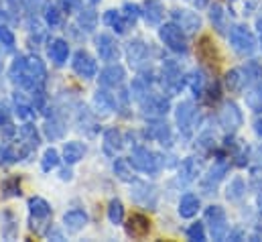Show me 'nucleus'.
I'll return each instance as SVG.
<instances>
[{
	"mask_svg": "<svg viewBox=\"0 0 262 242\" xmlns=\"http://www.w3.org/2000/svg\"><path fill=\"white\" fill-rule=\"evenodd\" d=\"M159 39H161V41L165 43V47L171 49L173 53H187V51H189L187 33H185L177 23L161 25V29H159Z\"/></svg>",
	"mask_w": 262,
	"mask_h": 242,
	"instance_id": "1",
	"label": "nucleus"
},
{
	"mask_svg": "<svg viewBox=\"0 0 262 242\" xmlns=\"http://www.w3.org/2000/svg\"><path fill=\"white\" fill-rule=\"evenodd\" d=\"M161 82H163V88L167 90V96H173V94H179L183 88H185V73L181 69V65L175 59H165L163 61V75H161Z\"/></svg>",
	"mask_w": 262,
	"mask_h": 242,
	"instance_id": "2",
	"label": "nucleus"
},
{
	"mask_svg": "<svg viewBox=\"0 0 262 242\" xmlns=\"http://www.w3.org/2000/svg\"><path fill=\"white\" fill-rule=\"evenodd\" d=\"M230 45H232V49H234L238 55H242V57L252 55V53L256 51V47H258V43H256L252 31H250L246 25H236V27H232V31H230Z\"/></svg>",
	"mask_w": 262,
	"mask_h": 242,
	"instance_id": "3",
	"label": "nucleus"
},
{
	"mask_svg": "<svg viewBox=\"0 0 262 242\" xmlns=\"http://www.w3.org/2000/svg\"><path fill=\"white\" fill-rule=\"evenodd\" d=\"M205 224L209 228V234L213 240H226L228 238V232H230V226H228V216H226V210L222 206H207L205 210Z\"/></svg>",
	"mask_w": 262,
	"mask_h": 242,
	"instance_id": "4",
	"label": "nucleus"
},
{
	"mask_svg": "<svg viewBox=\"0 0 262 242\" xmlns=\"http://www.w3.org/2000/svg\"><path fill=\"white\" fill-rule=\"evenodd\" d=\"M130 163L136 171H142V173H148V175H155V173L163 167L161 155L148 151L146 147H136V149L132 151Z\"/></svg>",
	"mask_w": 262,
	"mask_h": 242,
	"instance_id": "5",
	"label": "nucleus"
},
{
	"mask_svg": "<svg viewBox=\"0 0 262 242\" xmlns=\"http://www.w3.org/2000/svg\"><path fill=\"white\" fill-rule=\"evenodd\" d=\"M230 171V157H226L224 153H217V159L213 161V167L207 171V175H203L201 179V189L203 193H215L220 182L226 177V173Z\"/></svg>",
	"mask_w": 262,
	"mask_h": 242,
	"instance_id": "6",
	"label": "nucleus"
},
{
	"mask_svg": "<svg viewBox=\"0 0 262 242\" xmlns=\"http://www.w3.org/2000/svg\"><path fill=\"white\" fill-rule=\"evenodd\" d=\"M175 122H177V128L181 132V136L191 138L193 124H195V106H193L191 100H183L181 104H177V108H175Z\"/></svg>",
	"mask_w": 262,
	"mask_h": 242,
	"instance_id": "7",
	"label": "nucleus"
},
{
	"mask_svg": "<svg viewBox=\"0 0 262 242\" xmlns=\"http://www.w3.org/2000/svg\"><path fill=\"white\" fill-rule=\"evenodd\" d=\"M217 122H220V126H222L228 134H234V132L242 126V122H244L242 110L238 108L236 102H226V104L222 106L220 114H217Z\"/></svg>",
	"mask_w": 262,
	"mask_h": 242,
	"instance_id": "8",
	"label": "nucleus"
},
{
	"mask_svg": "<svg viewBox=\"0 0 262 242\" xmlns=\"http://www.w3.org/2000/svg\"><path fill=\"white\" fill-rule=\"evenodd\" d=\"M45 79H47V67L41 57L37 55H29L27 57V86L25 90H35L39 86H45Z\"/></svg>",
	"mask_w": 262,
	"mask_h": 242,
	"instance_id": "9",
	"label": "nucleus"
},
{
	"mask_svg": "<svg viewBox=\"0 0 262 242\" xmlns=\"http://www.w3.org/2000/svg\"><path fill=\"white\" fill-rule=\"evenodd\" d=\"M71 67L73 71L83 77V79H94L98 75V63L96 59L85 51V49H79L73 53V59H71Z\"/></svg>",
	"mask_w": 262,
	"mask_h": 242,
	"instance_id": "10",
	"label": "nucleus"
},
{
	"mask_svg": "<svg viewBox=\"0 0 262 242\" xmlns=\"http://www.w3.org/2000/svg\"><path fill=\"white\" fill-rule=\"evenodd\" d=\"M140 108L144 112V116H152V118H161L171 110V102L169 98L161 96V94H148L144 100H140Z\"/></svg>",
	"mask_w": 262,
	"mask_h": 242,
	"instance_id": "11",
	"label": "nucleus"
},
{
	"mask_svg": "<svg viewBox=\"0 0 262 242\" xmlns=\"http://www.w3.org/2000/svg\"><path fill=\"white\" fill-rule=\"evenodd\" d=\"M126 57L134 69L142 71L148 65V45L142 39H132L130 43L126 45Z\"/></svg>",
	"mask_w": 262,
	"mask_h": 242,
	"instance_id": "12",
	"label": "nucleus"
},
{
	"mask_svg": "<svg viewBox=\"0 0 262 242\" xmlns=\"http://www.w3.org/2000/svg\"><path fill=\"white\" fill-rule=\"evenodd\" d=\"M96 49H98V55L102 61L114 63V61L120 59V47H118L116 39L108 33H100L96 37Z\"/></svg>",
	"mask_w": 262,
	"mask_h": 242,
	"instance_id": "13",
	"label": "nucleus"
},
{
	"mask_svg": "<svg viewBox=\"0 0 262 242\" xmlns=\"http://www.w3.org/2000/svg\"><path fill=\"white\" fill-rule=\"evenodd\" d=\"M171 18L173 23H177L187 35H193L201 29V16L193 12V10H187V8H175L171 10Z\"/></svg>",
	"mask_w": 262,
	"mask_h": 242,
	"instance_id": "14",
	"label": "nucleus"
},
{
	"mask_svg": "<svg viewBox=\"0 0 262 242\" xmlns=\"http://www.w3.org/2000/svg\"><path fill=\"white\" fill-rule=\"evenodd\" d=\"M98 79H100V86L102 88H120L124 84V79H126V71H124L122 65L110 63L108 67H104L100 71V77Z\"/></svg>",
	"mask_w": 262,
	"mask_h": 242,
	"instance_id": "15",
	"label": "nucleus"
},
{
	"mask_svg": "<svg viewBox=\"0 0 262 242\" xmlns=\"http://www.w3.org/2000/svg\"><path fill=\"white\" fill-rule=\"evenodd\" d=\"M18 134H20V140H23V145H20L23 157H27L29 153H33V151L39 149V145H41V134H39V130H37L35 124H29V122L23 124V126L18 128Z\"/></svg>",
	"mask_w": 262,
	"mask_h": 242,
	"instance_id": "16",
	"label": "nucleus"
},
{
	"mask_svg": "<svg viewBox=\"0 0 262 242\" xmlns=\"http://www.w3.org/2000/svg\"><path fill=\"white\" fill-rule=\"evenodd\" d=\"M130 195L134 201L144 204V206H148L150 210H155V206H157V189H155L152 185H148V183L134 179V182H132Z\"/></svg>",
	"mask_w": 262,
	"mask_h": 242,
	"instance_id": "17",
	"label": "nucleus"
},
{
	"mask_svg": "<svg viewBox=\"0 0 262 242\" xmlns=\"http://www.w3.org/2000/svg\"><path fill=\"white\" fill-rule=\"evenodd\" d=\"M146 136L157 140L159 145L163 147H171L173 145V132H171V126L165 120H152L148 122L146 126Z\"/></svg>",
	"mask_w": 262,
	"mask_h": 242,
	"instance_id": "18",
	"label": "nucleus"
},
{
	"mask_svg": "<svg viewBox=\"0 0 262 242\" xmlns=\"http://www.w3.org/2000/svg\"><path fill=\"white\" fill-rule=\"evenodd\" d=\"M197 175H201V159L199 157H187V159H183L181 165H179L177 183L189 185V183L195 182Z\"/></svg>",
	"mask_w": 262,
	"mask_h": 242,
	"instance_id": "19",
	"label": "nucleus"
},
{
	"mask_svg": "<svg viewBox=\"0 0 262 242\" xmlns=\"http://www.w3.org/2000/svg\"><path fill=\"white\" fill-rule=\"evenodd\" d=\"M124 228H126V234L130 238H144L150 232V220L144 214H138L136 212V214H132L130 218L126 220Z\"/></svg>",
	"mask_w": 262,
	"mask_h": 242,
	"instance_id": "20",
	"label": "nucleus"
},
{
	"mask_svg": "<svg viewBox=\"0 0 262 242\" xmlns=\"http://www.w3.org/2000/svg\"><path fill=\"white\" fill-rule=\"evenodd\" d=\"M92 104H94V110H96L98 114H102V116L112 114V112L116 110V98H114L106 88H102V90H98V92L94 94Z\"/></svg>",
	"mask_w": 262,
	"mask_h": 242,
	"instance_id": "21",
	"label": "nucleus"
},
{
	"mask_svg": "<svg viewBox=\"0 0 262 242\" xmlns=\"http://www.w3.org/2000/svg\"><path fill=\"white\" fill-rule=\"evenodd\" d=\"M102 147H104V153H106V155L116 157V155L122 151V147H124V134H122L118 128H108V130L104 132V143H102Z\"/></svg>",
	"mask_w": 262,
	"mask_h": 242,
	"instance_id": "22",
	"label": "nucleus"
},
{
	"mask_svg": "<svg viewBox=\"0 0 262 242\" xmlns=\"http://www.w3.org/2000/svg\"><path fill=\"white\" fill-rule=\"evenodd\" d=\"M88 224V214L81 210V208H75V210H69L63 214V226L69 234H77L79 230H83Z\"/></svg>",
	"mask_w": 262,
	"mask_h": 242,
	"instance_id": "23",
	"label": "nucleus"
},
{
	"mask_svg": "<svg viewBox=\"0 0 262 242\" xmlns=\"http://www.w3.org/2000/svg\"><path fill=\"white\" fill-rule=\"evenodd\" d=\"M140 10H142V16H144L146 25H150V27H159L163 16H165V6L159 0H146L140 6Z\"/></svg>",
	"mask_w": 262,
	"mask_h": 242,
	"instance_id": "24",
	"label": "nucleus"
},
{
	"mask_svg": "<svg viewBox=\"0 0 262 242\" xmlns=\"http://www.w3.org/2000/svg\"><path fill=\"white\" fill-rule=\"evenodd\" d=\"M224 84H226V88H228L232 94H240V92H244V88H246V84H248V77H246V73H244L242 67H236V69H230V71L226 73Z\"/></svg>",
	"mask_w": 262,
	"mask_h": 242,
	"instance_id": "25",
	"label": "nucleus"
},
{
	"mask_svg": "<svg viewBox=\"0 0 262 242\" xmlns=\"http://www.w3.org/2000/svg\"><path fill=\"white\" fill-rule=\"evenodd\" d=\"M197 57L203 63H209V65L217 63L220 55H217V49H215L211 37H201L199 39V43H197Z\"/></svg>",
	"mask_w": 262,
	"mask_h": 242,
	"instance_id": "26",
	"label": "nucleus"
},
{
	"mask_svg": "<svg viewBox=\"0 0 262 242\" xmlns=\"http://www.w3.org/2000/svg\"><path fill=\"white\" fill-rule=\"evenodd\" d=\"M8 77L14 84H18L20 88L27 86V55L14 57V61L10 63V69H8Z\"/></svg>",
	"mask_w": 262,
	"mask_h": 242,
	"instance_id": "27",
	"label": "nucleus"
},
{
	"mask_svg": "<svg viewBox=\"0 0 262 242\" xmlns=\"http://www.w3.org/2000/svg\"><path fill=\"white\" fill-rule=\"evenodd\" d=\"M85 155V145L79 143V140H69L63 145V161L67 165H75L83 159Z\"/></svg>",
	"mask_w": 262,
	"mask_h": 242,
	"instance_id": "28",
	"label": "nucleus"
},
{
	"mask_svg": "<svg viewBox=\"0 0 262 242\" xmlns=\"http://www.w3.org/2000/svg\"><path fill=\"white\" fill-rule=\"evenodd\" d=\"M29 212L33 218H39V220H49L51 218V204L39 195H33L29 199Z\"/></svg>",
	"mask_w": 262,
	"mask_h": 242,
	"instance_id": "29",
	"label": "nucleus"
},
{
	"mask_svg": "<svg viewBox=\"0 0 262 242\" xmlns=\"http://www.w3.org/2000/svg\"><path fill=\"white\" fill-rule=\"evenodd\" d=\"M0 230H2V236L6 240H14L16 238V232H18V220L16 216L10 212V210H4L2 216H0Z\"/></svg>",
	"mask_w": 262,
	"mask_h": 242,
	"instance_id": "30",
	"label": "nucleus"
},
{
	"mask_svg": "<svg viewBox=\"0 0 262 242\" xmlns=\"http://www.w3.org/2000/svg\"><path fill=\"white\" fill-rule=\"evenodd\" d=\"M49 57L55 65H63L69 57V45H67L66 39H53L51 45H49Z\"/></svg>",
	"mask_w": 262,
	"mask_h": 242,
	"instance_id": "31",
	"label": "nucleus"
},
{
	"mask_svg": "<svg viewBox=\"0 0 262 242\" xmlns=\"http://www.w3.org/2000/svg\"><path fill=\"white\" fill-rule=\"evenodd\" d=\"M199 197H197L195 193H185L183 197H181V201H179V216L181 218H185V220H189V218H193L197 212H199Z\"/></svg>",
	"mask_w": 262,
	"mask_h": 242,
	"instance_id": "32",
	"label": "nucleus"
},
{
	"mask_svg": "<svg viewBox=\"0 0 262 242\" xmlns=\"http://www.w3.org/2000/svg\"><path fill=\"white\" fill-rule=\"evenodd\" d=\"M43 132H45V136L49 140H59L66 134V122L61 120L59 116H51V118H47V122H45Z\"/></svg>",
	"mask_w": 262,
	"mask_h": 242,
	"instance_id": "33",
	"label": "nucleus"
},
{
	"mask_svg": "<svg viewBox=\"0 0 262 242\" xmlns=\"http://www.w3.org/2000/svg\"><path fill=\"white\" fill-rule=\"evenodd\" d=\"M0 132L6 138L14 136V132H16V126H14L12 112H10V106L8 104H0Z\"/></svg>",
	"mask_w": 262,
	"mask_h": 242,
	"instance_id": "34",
	"label": "nucleus"
},
{
	"mask_svg": "<svg viewBox=\"0 0 262 242\" xmlns=\"http://www.w3.org/2000/svg\"><path fill=\"white\" fill-rule=\"evenodd\" d=\"M104 23H106L110 29H114L118 35L126 33V27H128V23L124 21V16H122L120 10H106V12H104Z\"/></svg>",
	"mask_w": 262,
	"mask_h": 242,
	"instance_id": "35",
	"label": "nucleus"
},
{
	"mask_svg": "<svg viewBox=\"0 0 262 242\" xmlns=\"http://www.w3.org/2000/svg\"><path fill=\"white\" fill-rule=\"evenodd\" d=\"M209 21H211V25H213V29L217 33H222V35L226 33V10H224L222 4L213 2L209 6Z\"/></svg>",
	"mask_w": 262,
	"mask_h": 242,
	"instance_id": "36",
	"label": "nucleus"
},
{
	"mask_svg": "<svg viewBox=\"0 0 262 242\" xmlns=\"http://www.w3.org/2000/svg\"><path fill=\"white\" fill-rule=\"evenodd\" d=\"M112 169H114V175H116L120 182H124V183L134 182L130 159H116V161H114V165H112Z\"/></svg>",
	"mask_w": 262,
	"mask_h": 242,
	"instance_id": "37",
	"label": "nucleus"
},
{
	"mask_svg": "<svg viewBox=\"0 0 262 242\" xmlns=\"http://www.w3.org/2000/svg\"><path fill=\"white\" fill-rule=\"evenodd\" d=\"M20 191V179L18 177H6L4 182L0 183V197L8 199V197H18Z\"/></svg>",
	"mask_w": 262,
	"mask_h": 242,
	"instance_id": "38",
	"label": "nucleus"
},
{
	"mask_svg": "<svg viewBox=\"0 0 262 242\" xmlns=\"http://www.w3.org/2000/svg\"><path fill=\"white\" fill-rule=\"evenodd\" d=\"M244 195H246V183H244L242 177H234L230 182V185L226 187V197L230 201H240Z\"/></svg>",
	"mask_w": 262,
	"mask_h": 242,
	"instance_id": "39",
	"label": "nucleus"
},
{
	"mask_svg": "<svg viewBox=\"0 0 262 242\" xmlns=\"http://www.w3.org/2000/svg\"><path fill=\"white\" fill-rule=\"evenodd\" d=\"M246 104L250 110L262 112V82H256L248 92H246Z\"/></svg>",
	"mask_w": 262,
	"mask_h": 242,
	"instance_id": "40",
	"label": "nucleus"
},
{
	"mask_svg": "<svg viewBox=\"0 0 262 242\" xmlns=\"http://www.w3.org/2000/svg\"><path fill=\"white\" fill-rule=\"evenodd\" d=\"M33 112H35V108H33V104H29L23 96H18V92L14 94V114L20 118V120H27V118H31L33 116Z\"/></svg>",
	"mask_w": 262,
	"mask_h": 242,
	"instance_id": "41",
	"label": "nucleus"
},
{
	"mask_svg": "<svg viewBox=\"0 0 262 242\" xmlns=\"http://www.w3.org/2000/svg\"><path fill=\"white\" fill-rule=\"evenodd\" d=\"M59 153L51 147V149H47L45 153H43V157H41V169L45 171V173H49V171H53V169H57L59 167Z\"/></svg>",
	"mask_w": 262,
	"mask_h": 242,
	"instance_id": "42",
	"label": "nucleus"
},
{
	"mask_svg": "<svg viewBox=\"0 0 262 242\" xmlns=\"http://www.w3.org/2000/svg\"><path fill=\"white\" fill-rule=\"evenodd\" d=\"M108 220H110L114 226H118V224L124 222V204H122L120 199H112V201L108 204Z\"/></svg>",
	"mask_w": 262,
	"mask_h": 242,
	"instance_id": "43",
	"label": "nucleus"
},
{
	"mask_svg": "<svg viewBox=\"0 0 262 242\" xmlns=\"http://www.w3.org/2000/svg\"><path fill=\"white\" fill-rule=\"evenodd\" d=\"M150 82H146L144 77H134L132 79V86H130V92H132V98L134 100H144L148 94H150V88H148Z\"/></svg>",
	"mask_w": 262,
	"mask_h": 242,
	"instance_id": "44",
	"label": "nucleus"
},
{
	"mask_svg": "<svg viewBox=\"0 0 262 242\" xmlns=\"http://www.w3.org/2000/svg\"><path fill=\"white\" fill-rule=\"evenodd\" d=\"M45 21H47V25H49L51 29H57V27L61 25V21H63L61 10H59L53 2H47V4H45Z\"/></svg>",
	"mask_w": 262,
	"mask_h": 242,
	"instance_id": "45",
	"label": "nucleus"
},
{
	"mask_svg": "<svg viewBox=\"0 0 262 242\" xmlns=\"http://www.w3.org/2000/svg\"><path fill=\"white\" fill-rule=\"evenodd\" d=\"M77 21H79V27H83V31H94V29H96L98 14H96L94 8H81Z\"/></svg>",
	"mask_w": 262,
	"mask_h": 242,
	"instance_id": "46",
	"label": "nucleus"
},
{
	"mask_svg": "<svg viewBox=\"0 0 262 242\" xmlns=\"http://www.w3.org/2000/svg\"><path fill=\"white\" fill-rule=\"evenodd\" d=\"M20 159H23L20 149H14L12 145H6L4 149H0V165H12Z\"/></svg>",
	"mask_w": 262,
	"mask_h": 242,
	"instance_id": "47",
	"label": "nucleus"
},
{
	"mask_svg": "<svg viewBox=\"0 0 262 242\" xmlns=\"http://www.w3.org/2000/svg\"><path fill=\"white\" fill-rule=\"evenodd\" d=\"M205 75H203V71H193L189 77H187V84H189V88H191V92L195 94V96H203L205 94Z\"/></svg>",
	"mask_w": 262,
	"mask_h": 242,
	"instance_id": "48",
	"label": "nucleus"
},
{
	"mask_svg": "<svg viewBox=\"0 0 262 242\" xmlns=\"http://www.w3.org/2000/svg\"><path fill=\"white\" fill-rule=\"evenodd\" d=\"M248 82H262V63L256 59H250L246 61V65L242 67Z\"/></svg>",
	"mask_w": 262,
	"mask_h": 242,
	"instance_id": "49",
	"label": "nucleus"
},
{
	"mask_svg": "<svg viewBox=\"0 0 262 242\" xmlns=\"http://www.w3.org/2000/svg\"><path fill=\"white\" fill-rule=\"evenodd\" d=\"M120 12H122V16H124V21H126L128 25H134V23L142 16L140 6H138V4H134V2H126V4L120 8Z\"/></svg>",
	"mask_w": 262,
	"mask_h": 242,
	"instance_id": "50",
	"label": "nucleus"
},
{
	"mask_svg": "<svg viewBox=\"0 0 262 242\" xmlns=\"http://www.w3.org/2000/svg\"><path fill=\"white\" fill-rule=\"evenodd\" d=\"M195 147L201 153H213V151H215V138H213V134H211V132H203V134L197 138Z\"/></svg>",
	"mask_w": 262,
	"mask_h": 242,
	"instance_id": "51",
	"label": "nucleus"
},
{
	"mask_svg": "<svg viewBox=\"0 0 262 242\" xmlns=\"http://www.w3.org/2000/svg\"><path fill=\"white\" fill-rule=\"evenodd\" d=\"M187 238L193 242H205V238H207V234H205V224L193 222V224L187 228Z\"/></svg>",
	"mask_w": 262,
	"mask_h": 242,
	"instance_id": "52",
	"label": "nucleus"
},
{
	"mask_svg": "<svg viewBox=\"0 0 262 242\" xmlns=\"http://www.w3.org/2000/svg\"><path fill=\"white\" fill-rule=\"evenodd\" d=\"M0 45H2L4 49H8V51H12V49H14V45H16L14 33H12L6 25H0Z\"/></svg>",
	"mask_w": 262,
	"mask_h": 242,
	"instance_id": "53",
	"label": "nucleus"
},
{
	"mask_svg": "<svg viewBox=\"0 0 262 242\" xmlns=\"http://www.w3.org/2000/svg\"><path fill=\"white\" fill-rule=\"evenodd\" d=\"M234 159H236V161H234L236 167H246V165L250 163V159H252V157H250V149H248V147H240V149L234 153Z\"/></svg>",
	"mask_w": 262,
	"mask_h": 242,
	"instance_id": "54",
	"label": "nucleus"
},
{
	"mask_svg": "<svg viewBox=\"0 0 262 242\" xmlns=\"http://www.w3.org/2000/svg\"><path fill=\"white\" fill-rule=\"evenodd\" d=\"M130 96L132 94H128V90H124V88H122V90H120V94H118V102H120V110H122L120 114H122V116H128V112H126V110L130 108V106H128Z\"/></svg>",
	"mask_w": 262,
	"mask_h": 242,
	"instance_id": "55",
	"label": "nucleus"
},
{
	"mask_svg": "<svg viewBox=\"0 0 262 242\" xmlns=\"http://www.w3.org/2000/svg\"><path fill=\"white\" fill-rule=\"evenodd\" d=\"M260 171H262V145L254 151V155H252V173L258 175Z\"/></svg>",
	"mask_w": 262,
	"mask_h": 242,
	"instance_id": "56",
	"label": "nucleus"
},
{
	"mask_svg": "<svg viewBox=\"0 0 262 242\" xmlns=\"http://www.w3.org/2000/svg\"><path fill=\"white\" fill-rule=\"evenodd\" d=\"M45 0H25V8L31 12H39L41 8H45Z\"/></svg>",
	"mask_w": 262,
	"mask_h": 242,
	"instance_id": "57",
	"label": "nucleus"
},
{
	"mask_svg": "<svg viewBox=\"0 0 262 242\" xmlns=\"http://www.w3.org/2000/svg\"><path fill=\"white\" fill-rule=\"evenodd\" d=\"M59 177H61L63 182H71L73 173H71V169H61V171H59Z\"/></svg>",
	"mask_w": 262,
	"mask_h": 242,
	"instance_id": "58",
	"label": "nucleus"
},
{
	"mask_svg": "<svg viewBox=\"0 0 262 242\" xmlns=\"http://www.w3.org/2000/svg\"><path fill=\"white\" fill-rule=\"evenodd\" d=\"M47 236H49V238H55V240H63V234H61V232H57V230H53V228L47 232Z\"/></svg>",
	"mask_w": 262,
	"mask_h": 242,
	"instance_id": "59",
	"label": "nucleus"
},
{
	"mask_svg": "<svg viewBox=\"0 0 262 242\" xmlns=\"http://www.w3.org/2000/svg\"><path fill=\"white\" fill-rule=\"evenodd\" d=\"M254 132L262 138V118H256V120H254Z\"/></svg>",
	"mask_w": 262,
	"mask_h": 242,
	"instance_id": "60",
	"label": "nucleus"
},
{
	"mask_svg": "<svg viewBox=\"0 0 262 242\" xmlns=\"http://www.w3.org/2000/svg\"><path fill=\"white\" fill-rule=\"evenodd\" d=\"M193 6H197V8H203V6H207V2L209 0H189Z\"/></svg>",
	"mask_w": 262,
	"mask_h": 242,
	"instance_id": "61",
	"label": "nucleus"
},
{
	"mask_svg": "<svg viewBox=\"0 0 262 242\" xmlns=\"http://www.w3.org/2000/svg\"><path fill=\"white\" fill-rule=\"evenodd\" d=\"M256 27H258V33H260V47H262V18L256 21Z\"/></svg>",
	"mask_w": 262,
	"mask_h": 242,
	"instance_id": "62",
	"label": "nucleus"
},
{
	"mask_svg": "<svg viewBox=\"0 0 262 242\" xmlns=\"http://www.w3.org/2000/svg\"><path fill=\"white\" fill-rule=\"evenodd\" d=\"M90 2H92V4H98V2H100V0H90Z\"/></svg>",
	"mask_w": 262,
	"mask_h": 242,
	"instance_id": "63",
	"label": "nucleus"
}]
</instances>
